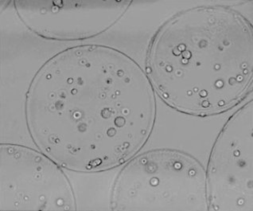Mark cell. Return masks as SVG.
I'll list each match as a JSON object with an SVG mask.
<instances>
[{"instance_id":"6da1fadb","label":"cell","mask_w":253,"mask_h":211,"mask_svg":"<svg viewBox=\"0 0 253 211\" xmlns=\"http://www.w3.org/2000/svg\"><path fill=\"white\" fill-rule=\"evenodd\" d=\"M31 139L68 170H111L139 154L156 118L145 70L117 48L74 45L47 60L25 101Z\"/></svg>"},{"instance_id":"7a4b0ae2","label":"cell","mask_w":253,"mask_h":211,"mask_svg":"<svg viewBox=\"0 0 253 211\" xmlns=\"http://www.w3.org/2000/svg\"><path fill=\"white\" fill-rule=\"evenodd\" d=\"M145 71L173 110L197 117L225 113L253 88L252 23L229 6L182 10L153 35Z\"/></svg>"},{"instance_id":"3957f363","label":"cell","mask_w":253,"mask_h":211,"mask_svg":"<svg viewBox=\"0 0 253 211\" xmlns=\"http://www.w3.org/2000/svg\"><path fill=\"white\" fill-rule=\"evenodd\" d=\"M113 211H207L206 170L179 150L137 154L117 174L111 194Z\"/></svg>"},{"instance_id":"277c9868","label":"cell","mask_w":253,"mask_h":211,"mask_svg":"<svg viewBox=\"0 0 253 211\" xmlns=\"http://www.w3.org/2000/svg\"><path fill=\"white\" fill-rule=\"evenodd\" d=\"M253 121L250 100L215 139L206 170L209 211H253Z\"/></svg>"},{"instance_id":"5b68a950","label":"cell","mask_w":253,"mask_h":211,"mask_svg":"<svg viewBox=\"0 0 253 211\" xmlns=\"http://www.w3.org/2000/svg\"><path fill=\"white\" fill-rule=\"evenodd\" d=\"M74 190L55 161L15 144L0 145L1 211H74Z\"/></svg>"},{"instance_id":"8992f818","label":"cell","mask_w":253,"mask_h":211,"mask_svg":"<svg viewBox=\"0 0 253 211\" xmlns=\"http://www.w3.org/2000/svg\"><path fill=\"white\" fill-rule=\"evenodd\" d=\"M126 1H15L23 24L53 41H83L110 29L124 16Z\"/></svg>"}]
</instances>
